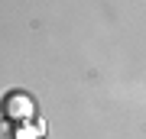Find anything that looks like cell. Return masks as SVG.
Segmentation results:
<instances>
[{
	"label": "cell",
	"instance_id": "obj_1",
	"mask_svg": "<svg viewBox=\"0 0 146 139\" xmlns=\"http://www.w3.org/2000/svg\"><path fill=\"white\" fill-rule=\"evenodd\" d=\"M0 113H3V120H10L13 126L26 123V120H33V113H36V103H33L29 94L23 91H10L3 100H0Z\"/></svg>",
	"mask_w": 146,
	"mask_h": 139
},
{
	"label": "cell",
	"instance_id": "obj_2",
	"mask_svg": "<svg viewBox=\"0 0 146 139\" xmlns=\"http://www.w3.org/2000/svg\"><path fill=\"white\" fill-rule=\"evenodd\" d=\"M0 139H16V126L10 120H0Z\"/></svg>",
	"mask_w": 146,
	"mask_h": 139
}]
</instances>
